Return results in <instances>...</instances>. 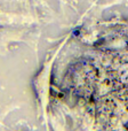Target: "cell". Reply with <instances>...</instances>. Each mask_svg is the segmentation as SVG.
I'll return each mask as SVG.
<instances>
[{
    "label": "cell",
    "instance_id": "cell-1",
    "mask_svg": "<svg viewBox=\"0 0 128 131\" xmlns=\"http://www.w3.org/2000/svg\"><path fill=\"white\" fill-rule=\"evenodd\" d=\"M111 69H108L112 71L111 78H108L112 86L111 90L112 93L118 94L119 101L125 107H128V46L119 53V57L111 60Z\"/></svg>",
    "mask_w": 128,
    "mask_h": 131
}]
</instances>
